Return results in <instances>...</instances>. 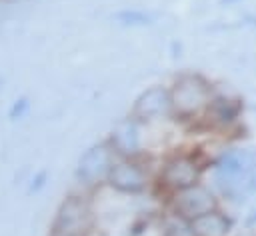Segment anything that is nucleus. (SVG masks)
Returning a JSON list of instances; mask_svg holds the SVG:
<instances>
[{"label": "nucleus", "mask_w": 256, "mask_h": 236, "mask_svg": "<svg viewBox=\"0 0 256 236\" xmlns=\"http://www.w3.org/2000/svg\"><path fill=\"white\" fill-rule=\"evenodd\" d=\"M204 170H206V162L200 160L198 154L176 152L164 160L158 174V184L168 194H174L178 190L198 184L204 176Z\"/></svg>", "instance_id": "7ed1b4c3"}, {"label": "nucleus", "mask_w": 256, "mask_h": 236, "mask_svg": "<svg viewBox=\"0 0 256 236\" xmlns=\"http://www.w3.org/2000/svg\"><path fill=\"white\" fill-rule=\"evenodd\" d=\"M94 216L88 200L82 196H68L52 222V236H86L92 228Z\"/></svg>", "instance_id": "20e7f679"}, {"label": "nucleus", "mask_w": 256, "mask_h": 236, "mask_svg": "<svg viewBox=\"0 0 256 236\" xmlns=\"http://www.w3.org/2000/svg\"><path fill=\"white\" fill-rule=\"evenodd\" d=\"M216 190L226 198H240L256 190V150L228 148L212 164Z\"/></svg>", "instance_id": "f257e3e1"}, {"label": "nucleus", "mask_w": 256, "mask_h": 236, "mask_svg": "<svg viewBox=\"0 0 256 236\" xmlns=\"http://www.w3.org/2000/svg\"><path fill=\"white\" fill-rule=\"evenodd\" d=\"M190 224H192L194 236H228L234 226L232 218L224 214L220 208L190 220Z\"/></svg>", "instance_id": "9b49d317"}, {"label": "nucleus", "mask_w": 256, "mask_h": 236, "mask_svg": "<svg viewBox=\"0 0 256 236\" xmlns=\"http://www.w3.org/2000/svg\"><path fill=\"white\" fill-rule=\"evenodd\" d=\"M170 208H172V214H178L186 220H194L202 214L218 210L220 202L212 188L198 182L194 186H188L184 190L170 194Z\"/></svg>", "instance_id": "39448f33"}, {"label": "nucleus", "mask_w": 256, "mask_h": 236, "mask_svg": "<svg viewBox=\"0 0 256 236\" xmlns=\"http://www.w3.org/2000/svg\"><path fill=\"white\" fill-rule=\"evenodd\" d=\"M116 162V152L110 146V142H100L92 148H88L80 162H78V180L84 186H100L108 180L110 168Z\"/></svg>", "instance_id": "423d86ee"}, {"label": "nucleus", "mask_w": 256, "mask_h": 236, "mask_svg": "<svg viewBox=\"0 0 256 236\" xmlns=\"http://www.w3.org/2000/svg\"><path fill=\"white\" fill-rule=\"evenodd\" d=\"M106 184L120 194L138 196L148 190L150 178H148V172L132 158H118L110 168Z\"/></svg>", "instance_id": "0eeeda50"}, {"label": "nucleus", "mask_w": 256, "mask_h": 236, "mask_svg": "<svg viewBox=\"0 0 256 236\" xmlns=\"http://www.w3.org/2000/svg\"><path fill=\"white\" fill-rule=\"evenodd\" d=\"M238 2H242V0H220L222 6H232V4H238Z\"/></svg>", "instance_id": "2eb2a0df"}, {"label": "nucleus", "mask_w": 256, "mask_h": 236, "mask_svg": "<svg viewBox=\"0 0 256 236\" xmlns=\"http://www.w3.org/2000/svg\"><path fill=\"white\" fill-rule=\"evenodd\" d=\"M214 96H216V92L204 76L194 74V72L180 74L170 88L172 116H176L182 122L202 120L206 116Z\"/></svg>", "instance_id": "f03ea898"}, {"label": "nucleus", "mask_w": 256, "mask_h": 236, "mask_svg": "<svg viewBox=\"0 0 256 236\" xmlns=\"http://www.w3.org/2000/svg\"><path fill=\"white\" fill-rule=\"evenodd\" d=\"M118 158H134L140 152V122L136 118H126L114 126L108 138Z\"/></svg>", "instance_id": "9d476101"}, {"label": "nucleus", "mask_w": 256, "mask_h": 236, "mask_svg": "<svg viewBox=\"0 0 256 236\" xmlns=\"http://www.w3.org/2000/svg\"><path fill=\"white\" fill-rule=\"evenodd\" d=\"M160 230H162V236H194L190 220H186V218H182L178 214L166 216Z\"/></svg>", "instance_id": "f8f14e48"}, {"label": "nucleus", "mask_w": 256, "mask_h": 236, "mask_svg": "<svg viewBox=\"0 0 256 236\" xmlns=\"http://www.w3.org/2000/svg\"><path fill=\"white\" fill-rule=\"evenodd\" d=\"M246 226H256V210H252L250 216L246 218Z\"/></svg>", "instance_id": "4468645a"}, {"label": "nucleus", "mask_w": 256, "mask_h": 236, "mask_svg": "<svg viewBox=\"0 0 256 236\" xmlns=\"http://www.w3.org/2000/svg\"><path fill=\"white\" fill-rule=\"evenodd\" d=\"M116 20L126 26H146L152 22V16L142 10H124V12L116 14Z\"/></svg>", "instance_id": "ddd939ff"}, {"label": "nucleus", "mask_w": 256, "mask_h": 236, "mask_svg": "<svg viewBox=\"0 0 256 236\" xmlns=\"http://www.w3.org/2000/svg\"><path fill=\"white\" fill-rule=\"evenodd\" d=\"M164 116H172L170 88L150 86L132 104V118H136L138 122H150Z\"/></svg>", "instance_id": "6e6552de"}, {"label": "nucleus", "mask_w": 256, "mask_h": 236, "mask_svg": "<svg viewBox=\"0 0 256 236\" xmlns=\"http://www.w3.org/2000/svg\"><path fill=\"white\" fill-rule=\"evenodd\" d=\"M242 112H244V102L240 98L216 92L204 120H206L208 126H212L216 130H228L234 124H238Z\"/></svg>", "instance_id": "1a4fd4ad"}]
</instances>
